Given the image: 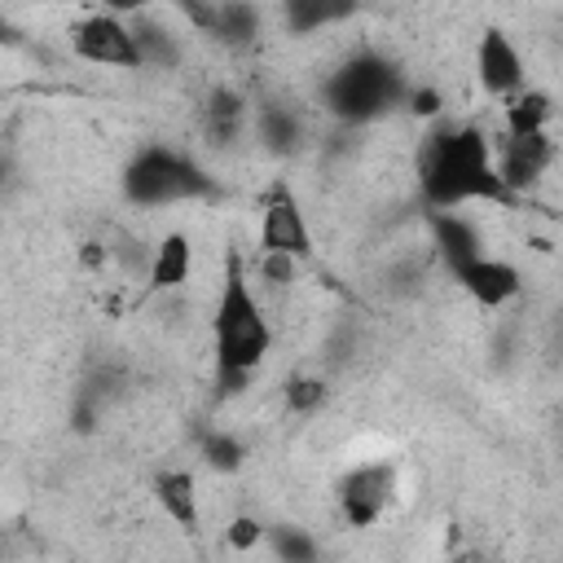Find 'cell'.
Returning <instances> with one entry per match:
<instances>
[{"instance_id": "14", "label": "cell", "mask_w": 563, "mask_h": 563, "mask_svg": "<svg viewBox=\"0 0 563 563\" xmlns=\"http://www.w3.org/2000/svg\"><path fill=\"white\" fill-rule=\"evenodd\" d=\"M246 128V101L233 88H211V97L202 101V136L216 150H229Z\"/></svg>"}, {"instance_id": "28", "label": "cell", "mask_w": 563, "mask_h": 563, "mask_svg": "<svg viewBox=\"0 0 563 563\" xmlns=\"http://www.w3.org/2000/svg\"><path fill=\"white\" fill-rule=\"evenodd\" d=\"M251 4H282V0H251Z\"/></svg>"}, {"instance_id": "3", "label": "cell", "mask_w": 563, "mask_h": 563, "mask_svg": "<svg viewBox=\"0 0 563 563\" xmlns=\"http://www.w3.org/2000/svg\"><path fill=\"white\" fill-rule=\"evenodd\" d=\"M405 92H409V84H405L400 66H396L391 57H383V53L361 48V53L343 57V62L325 75V84H321V106H325V114H334L339 123L361 128V123H374V119L391 114L396 106H405Z\"/></svg>"}, {"instance_id": "15", "label": "cell", "mask_w": 563, "mask_h": 563, "mask_svg": "<svg viewBox=\"0 0 563 563\" xmlns=\"http://www.w3.org/2000/svg\"><path fill=\"white\" fill-rule=\"evenodd\" d=\"M154 501L163 506V515L185 528V532H198V484L189 471H158L154 475Z\"/></svg>"}, {"instance_id": "23", "label": "cell", "mask_w": 563, "mask_h": 563, "mask_svg": "<svg viewBox=\"0 0 563 563\" xmlns=\"http://www.w3.org/2000/svg\"><path fill=\"white\" fill-rule=\"evenodd\" d=\"M295 264H299V260H290V255H282V251H260L255 273H260V282H268V286H290V282H295Z\"/></svg>"}, {"instance_id": "2", "label": "cell", "mask_w": 563, "mask_h": 563, "mask_svg": "<svg viewBox=\"0 0 563 563\" xmlns=\"http://www.w3.org/2000/svg\"><path fill=\"white\" fill-rule=\"evenodd\" d=\"M418 185L431 211H457L466 202H506L493 145L475 123H453L427 136L418 158Z\"/></svg>"}, {"instance_id": "1", "label": "cell", "mask_w": 563, "mask_h": 563, "mask_svg": "<svg viewBox=\"0 0 563 563\" xmlns=\"http://www.w3.org/2000/svg\"><path fill=\"white\" fill-rule=\"evenodd\" d=\"M273 347V325L268 312L246 277V260L238 246L224 251V282L216 295L211 312V356H216V387L220 396H238L255 369L264 365Z\"/></svg>"}, {"instance_id": "11", "label": "cell", "mask_w": 563, "mask_h": 563, "mask_svg": "<svg viewBox=\"0 0 563 563\" xmlns=\"http://www.w3.org/2000/svg\"><path fill=\"white\" fill-rule=\"evenodd\" d=\"M194 18L224 48H251L260 40V4H251V0H216L207 9H194Z\"/></svg>"}, {"instance_id": "13", "label": "cell", "mask_w": 563, "mask_h": 563, "mask_svg": "<svg viewBox=\"0 0 563 563\" xmlns=\"http://www.w3.org/2000/svg\"><path fill=\"white\" fill-rule=\"evenodd\" d=\"M356 9L361 0H282V26L290 35H317L347 22Z\"/></svg>"}, {"instance_id": "4", "label": "cell", "mask_w": 563, "mask_h": 563, "mask_svg": "<svg viewBox=\"0 0 563 563\" xmlns=\"http://www.w3.org/2000/svg\"><path fill=\"white\" fill-rule=\"evenodd\" d=\"M119 185L132 207H176V202H194V198L211 194V176L202 172V163L176 145L136 150L128 158Z\"/></svg>"}, {"instance_id": "10", "label": "cell", "mask_w": 563, "mask_h": 563, "mask_svg": "<svg viewBox=\"0 0 563 563\" xmlns=\"http://www.w3.org/2000/svg\"><path fill=\"white\" fill-rule=\"evenodd\" d=\"M453 277H457V286H462L479 308H506V303L523 290L519 268H515L510 260H501V255H484V251L471 255L466 264H457Z\"/></svg>"}, {"instance_id": "18", "label": "cell", "mask_w": 563, "mask_h": 563, "mask_svg": "<svg viewBox=\"0 0 563 563\" xmlns=\"http://www.w3.org/2000/svg\"><path fill=\"white\" fill-rule=\"evenodd\" d=\"M132 35H136V53H141V66H158V70H172L180 62V40L172 35L167 22L158 18H141L132 13Z\"/></svg>"}, {"instance_id": "25", "label": "cell", "mask_w": 563, "mask_h": 563, "mask_svg": "<svg viewBox=\"0 0 563 563\" xmlns=\"http://www.w3.org/2000/svg\"><path fill=\"white\" fill-rule=\"evenodd\" d=\"M405 106H409L418 119H431V114H440V92H435V88H409V92H405Z\"/></svg>"}, {"instance_id": "21", "label": "cell", "mask_w": 563, "mask_h": 563, "mask_svg": "<svg viewBox=\"0 0 563 563\" xmlns=\"http://www.w3.org/2000/svg\"><path fill=\"white\" fill-rule=\"evenodd\" d=\"M202 462H207L211 471L233 475V471L246 462V444H242L233 431H211V435H202Z\"/></svg>"}, {"instance_id": "27", "label": "cell", "mask_w": 563, "mask_h": 563, "mask_svg": "<svg viewBox=\"0 0 563 563\" xmlns=\"http://www.w3.org/2000/svg\"><path fill=\"white\" fill-rule=\"evenodd\" d=\"M4 35H9V22H4V13H0V40H4Z\"/></svg>"}, {"instance_id": "6", "label": "cell", "mask_w": 563, "mask_h": 563, "mask_svg": "<svg viewBox=\"0 0 563 563\" xmlns=\"http://www.w3.org/2000/svg\"><path fill=\"white\" fill-rule=\"evenodd\" d=\"M260 251H282L290 260H308L312 255V229L308 216L295 198V189L286 180H273L260 207Z\"/></svg>"}, {"instance_id": "7", "label": "cell", "mask_w": 563, "mask_h": 563, "mask_svg": "<svg viewBox=\"0 0 563 563\" xmlns=\"http://www.w3.org/2000/svg\"><path fill=\"white\" fill-rule=\"evenodd\" d=\"M396 497V466L391 462H361L339 479V510L352 528H374Z\"/></svg>"}, {"instance_id": "24", "label": "cell", "mask_w": 563, "mask_h": 563, "mask_svg": "<svg viewBox=\"0 0 563 563\" xmlns=\"http://www.w3.org/2000/svg\"><path fill=\"white\" fill-rule=\"evenodd\" d=\"M264 532H268V528H264L255 515H238V519L229 523V545H233V550H255V545L264 541Z\"/></svg>"}, {"instance_id": "20", "label": "cell", "mask_w": 563, "mask_h": 563, "mask_svg": "<svg viewBox=\"0 0 563 563\" xmlns=\"http://www.w3.org/2000/svg\"><path fill=\"white\" fill-rule=\"evenodd\" d=\"M264 537L273 541V554H277L282 563H312V559H317V537H308V532L295 528V523H277V528H268Z\"/></svg>"}, {"instance_id": "5", "label": "cell", "mask_w": 563, "mask_h": 563, "mask_svg": "<svg viewBox=\"0 0 563 563\" xmlns=\"http://www.w3.org/2000/svg\"><path fill=\"white\" fill-rule=\"evenodd\" d=\"M70 53L79 62H92V66H106V70H141L132 22H123L110 9H97V13H88L70 26Z\"/></svg>"}, {"instance_id": "22", "label": "cell", "mask_w": 563, "mask_h": 563, "mask_svg": "<svg viewBox=\"0 0 563 563\" xmlns=\"http://www.w3.org/2000/svg\"><path fill=\"white\" fill-rule=\"evenodd\" d=\"M282 396H286V405H290L295 413H317V409L325 405L330 387H325L317 374H295V378H286Z\"/></svg>"}, {"instance_id": "9", "label": "cell", "mask_w": 563, "mask_h": 563, "mask_svg": "<svg viewBox=\"0 0 563 563\" xmlns=\"http://www.w3.org/2000/svg\"><path fill=\"white\" fill-rule=\"evenodd\" d=\"M554 163V141H550V128L545 132H523V136H506L493 167H497V180L501 189L515 198L523 189H532Z\"/></svg>"}, {"instance_id": "26", "label": "cell", "mask_w": 563, "mask_h": 563, "mask_svg": "<svg viewBox=\"0 0 563 563\" xmlns=\"http://www.w3.org/2000/svg\"><path fill=\"white\" fill-rule=\"evenodd\" d=\"M150 4H154V0H101V9H110V13H119V18H132V13L150 9ZM180 4L194 9V0H180Z\"/></svg>"}, {"instance_id": "16", "label": "cell", "mask_w": 563, "mask_h": 563, "mask_svg": "<svg viewBox=\"0 0 563 563\" xmlns=\"http://www.w3.org/2000/svg\"><path fill=\"white\" fill-rule=\"evenodd\" d=\"M431 246L440 251V260L449 264V273L457 268V264H466L471 255H479V233H475V224L466 220V216H457V211H435L431 216Z\"/></svg>"}, {"instance_id": "12", "label": "cell", "mask_w": 563, "mask_h": 563, "mask_svg": "<svg viewBox=\"0 0 563 563\" xmlns=\"http://www.w3.org/2000/svg\"><path fill=\"white\" fill-rule=\"evenodd\" d=\"M145 273H150V290H180L189 282V273H194V242H189V233H180V229L163 233L154 255H150V264H145Z\"/></svg>"}, {"instance_id": "17", "label": "cell", "mask_w": 563, "mask_h": 563, "mask_svg": "<svg viewBox=\"0 0 563 563\" xmlns=\"http://www.w3.org/2000/svg\"><path fill=\"white\" fill-rule=\"evenodd\" d=\"M554 119V101L541 88H519L506 97V136H523V132H545Z\"/></svg>"}, {"instance_id": "19", "label": "cell", "mask_w": 563, "mask_h": 563, "mask_svg": "<svg viewBox=\"0 0 563 563\" xmlns=\"http://www.w3.org/2000/svg\"><path fill=\"white\" fill-rule=\"evenodd\" d=\"M255 136L268 154H295L303 141V119L290 106H264L255 119Z\"/></svg>"}, {"instance_id": "8", "label": "cell", "mask_w": 563, "mask_h": 563, "mask_svg": "<svg viewBox=\"0 0 563 563\" xmlns=\"http://www.w3.org/2000/svg\"><path fill=\"white\" fill-rule=\"evenodd\" d=\"M475 79H479V88L488 97H501V101L528 84L523 53L510 40V31H501V26H484L479 31V44H475Z\"/></svg>"}]
</instances>
